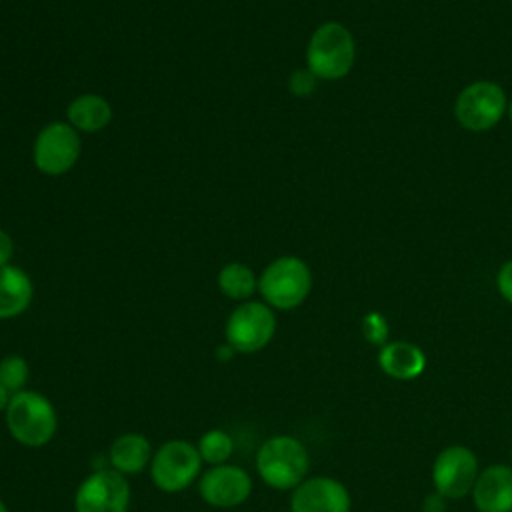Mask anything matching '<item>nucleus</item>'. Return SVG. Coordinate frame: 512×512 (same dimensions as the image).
I'll return each mask as SVG.
<instances>
[{
    "mask_svg": "<svg viewBox=\"0 0 512 512\" xmlns=\"http://www.w3.org/2000/svg\"><path fill=\"white\" fill-rule=\"evenodd\" d=\"M446 498L438 492H432L422 502V512H444L446 510Z\"/></svg>",
    "mask_w": 512,
    "mask_h": 512,
    "instance_id": "nucleus-25",
    "label": "nucleus"
},
{
    "mask_svg": "<svg viewBox=\"0 0 512 512\" xmlns=\"http://www.w3.org/2000/svg\"><path fill=\"white\" fill-rule=\"evenodd\" d=\"M506 112H508V118H510V122H512V100L508 102V108H506Z\"/></svg>",
    "mask_w": 512,
    "mask_h": 512,
    "instance_id": "nucleus-27",
    "label": "nucleus"
},
{
    "mask_svg": "<svg viewBox=\"0 0 512 512\" xmlns=\"http://www.w3.org/2000/svg\"><path fill=\"white\" fill-rule=\"evenodd\" d=\"M28 378H30V366L24 356L8 354L0 360V384L8 390L10 396L26 390Z\"/></svg>",
    "mask_w": 512,
    "mask_h": 512,
    "instance_id": "nucleus-20",
    "label": "nucleus"
},
{
    "mask_svg": "<svg viewBox=\"0 0 512 512\" xmlns=\"http://www.w3.org/2000/svg\"><path fill=\"white\" fill-rule=\"evenodd\" d=\"M10 436L26 448L46 446L58 430L54 404L36 390H22L10 396L4 410Z\"/></svg>",
    "mask_w": 512,
    "mask_h": 512,
    "instance_id": "nucleus-1",
    "label": "nucleus"
},
{
    "mask_svg": "<svg viewBox=\"0 0 512 512\" xmlns=\"http://www.w3.org/2000/svg\"><path fill=\"white\" fill-rule=\"evenodd\" d=\"M470 496L478 512H512V466L490 464L482 468Z\"/></svg>",
    "mask_w": 512,
    "mask_h": 512,
    "instance_id": "nucleus-13",
    "label": "nucleus"
},
{
    "mask_svg": "<svg viewBox=\"0 0 512 512\" xmlns=\"http://www.w3.org/2000/svg\"><path fill=\"white\" fill-rule=\"evenodd\" d=\"M312 270L298 256H278L258 276V294L274 310H294L310 296Z\"/></svg>",
    "mask_w": 512,
    "mask_h": 512,
    "instance_id": "nucleus-4",
    "label": "nucleus"
},
{
    "mask_svg": "<svg viewBox=\"0 0 512 512\" xmlns=\"http://www.w3.org/2000/svg\"><path fill=\"white\" fill-rule=\"evenodd\" d=\"M276 334V314L266 302H240L226 318L224 338L238 354H256L270 344Z\"/></svg>",
    "mask_w": 512,
    "mask_h": 512,
    "instance_id": "nucleus-5",
    "label": "nucleus"
},
{
    "mask_svg": "<svg viewBox=\"0 0 512 512\" xmlns=\"http://www.w3.org/2000/svg\"><path fill=\"white\" fill-rule=\"evenodd\" d=\"M12 256H14V240L4 228H0V266L10 264Z\"/></svg>",
    "mask_w": 512,
    "mask_h": 512,
    "instance_id": "nucleus-24",
    "label": "nucleus"
},
{
    "mask_svg": "<svg viewBox=\"0 0 512 512\" xmlns=\"http://www.w3.org/2000/svg\"><path fill=\"white\" fill-rule=\"evenodd\" d=\"M378 366L390 378L414 380L426 368V354L420 346L406 340L386 342L384 346H380Z\"/></svg>",
    "mask_w": 512,
    "mask_h": 512,
    "instance_id": "nucleus-15",
    "label": "nucleus"
},
{
    "mask_svg": "<svg viewBox=\"0 0 512 512\" xmlns=\"http://www.w3.org/2000/svg\"><path fill=\"white\" fill-rule=\"evenodd\" d=\"M510 458H512V450H510Z\"/></svg>",
    "mask_w": 512,
    "mask_h": 512,
    "instance_id": "nucleus-29",
    "label": "nucleus"
},
{
    "mask_svg": "<svg viewBox=\"0 0 512 512\" xmlns=\"http://www.w3.org/2000/svg\"><path fill=\"white\" fill-rule=\"evenodd\" d=\"M82 154L80 132L66 120H54L40 128L32 144L34 168L44 176L68 174Z\"/></svg>",
    "mask_w": 512,
    "mask_h": 512,
    "instance_id": "nucleus-6",
    "label": "nucleus"
},
{
    "mask_svg": "<svg viewBox=\"0 0 512 512\" xmlns=\"http://www.w3.org/2000/svg\"><path fill=\"white\" fill-rule=\"evenodd\" d=\"M496 288L500 296L512 304V260H506L496 272Z\"/></svg>",
    "mask_w": 512,
    "mask_h": 512,
    "instance_id": "nucleus-23",
    "label": "nucleus"
},
{
    "mask_svg": "<svg viewBox=\"0 0 512 512\" xmlns=\"http://www.w3.org/2000/svg\"><path fill=\"white\" fill-rule=\"evenodd\" d=\"M356 60L352 32L336 20L320 24L306 44V68L318 80H340L350 74Z\"/></svg>",
    "mask_w": 512,
    "mask_h": 512,
    "instance_id": "nucleus-2",
    "label": "nucleus"
},
{
    "mask_svg": "<svg viewBox=\"0 0 512 512\" xmlns=\"http://www.w3.org/2000/svg\"><path fill=\"white\" fill-rule=\"evenodd\" d=\"M8 400H10V394H8V390L0 384V414H4V410H6V406H8Z\"/></svg>",
    "mask_w": 512,
    "mask_h": 512,
    "instance_id": "nucleus-26",
    "label": "nucleus"
},
{
    "mask_svg": "<svg viewBox=\"0 0 512 512\" xmlns=\"http://www.w3.org/2000/svg\"><path fill=\"white\" fill-rule=\"evenodd\" d=\"M196 446H198V452L202 456V462L212 464V466L226 464L228 458L234 452V440L222 428H212V430L204 432Z\"/></svg>",
    "mask_w": 512,
    "mask_h": 512,
    "instance_id": "nucleus-19",
    "label": "nucleus"
},
{
    "mask_svg": "<svg viewBox=\"0 0 512 512\" xmlns=\"http://www.w3.org/2000/svg\"><path fill=\"white\" fill-rule=\"evenodd\" d=\"M200 468L202 456L196 444L188 440H168L152 454L150 478L158 490L176 494L198 480Z\"/></svg>",
    "mask_w": 512,
    "mask_h": 512,
    "instance_id": "nucleus-7",
    "label": "nucleus"
},
{
    "mask_svg": "<svg viewBox=\"0 0 512 512\" xmlns=\"http://www.w3.org/2000/svg\"><path fill=\"white\" fill-rule=\"evenodd\" d=\"M480 474L476 454L462 444H452L444 448L432 464V484L434 492L442 494L446 500H460L468 496Z\"/></svg>",
    "mask_w": 512,
    "mask_h": 512,
    "instance_id": "nucleus-10",
    "label": "nucleus"
},
{
    "mask_svg": "<svg viewBox=\"0 0 512 512\" xmlns=\"http://www.w3.org/2000/svg\"><path fill=\"white\" fill-rule=\"evenodd\" d=\"M108 460L114 470L120 474H138L152 460V446L144 434L124 432L108 448Z\"/></svg>",
    "mask_w": 512,
    "mask_h": 512,
    "instance_id": "nucleus-17",
    "label": "nucleus"
},
{
    "mask_svg": "<svg viewBox=\"0 0 512 512\" xmlns=\"http://www.w3.org/2000/svg\"><path fill=\"white\" fill-rule=\"evenodd\" d=\"M130 484L114 468H100L88 474L76 488V512H128Z\"/></svg>",
    "mask_w": 512,
    "mask_h": 512,
    "instance_id": "nucleus-9",
    "label": "nucleus"
},
{
    "mask_svg": "<svg viewBox=\"0 0 512 512\" xmlns=\"http://www.w3.org/2000/svg\"><path fill=\"white\" fill-rule=\"evenodd\" d=\"M0 512H10V510H8V506H6L2 500H0Z\"/></svg>",
    "mask_w": 512,
    "mask_h": 512,
    "instance_id": "nucleus-28",
    "label": "nucleus"
},
{
    "mask_svg": "<svg viewBox=\"0 0 512 512\" xmlns=\"http://www.w3.org/2000/svg\"><path fill=\"white\" fill-rule=\"evenodd\" d=\"M34 298V284L26 270L14 264L0 266V320H10L28 310Z\"/></svg>",
    "mask_w": 512,
    "mask_h": 512,
    "instance_id": "nucleus-14",
    "label": "nucleus"
},
{
    "mask_svg": "<svg viewBox=\"0 0 512 512\" xmlns=\"http://www.w3.org/2000/svg\"><path fill=\"white\" fill-rule=\"evenodd\" d=\"M510 2H512V0H510Z\"/></svg>",
    "mask_w": 512,
    "mask_h": 512,
    "instance_id": "nucleus-30",
    "label": "nucleus"
},
{
    "mask_svg": "<svg viewBox=\"0 0 512 512\" xmlns=\"http://www.w3.org/2000/svg\"><path fill=\"white\" fill-rule=\"evenodd\" d=\"M114 118L112 104L94 92L72 98L66 106V122L80 134H94L104 130Z\"/></svg>",
    "mask_w": 512,
    "mask_h": 512,
    "instance_id": "nucleus-16",
    "label": "nucleus"
},
{
    "mask_svg": "<svg viewBox=\"0 0 512 512\" xmlns=\"http://www.w3.org/2000/svg\"><path fill=\"white\" fill-rule=\"evenodd\" d=\"M506 108L508 98L498 82L476 80L458 92L454 116L462 128L470 132H484L502 120Z\"/></svg>",
    "mask_w": 512,
    "mask_h": 512,
    "instance_id": "nucleus-8",
    "label": "nucleus"
},
{
    "mask_svg": "<svg viewBox=\"0 0 512 512\" xmlns=\"http://www.w3.org/2000/svg\"><path fill=\"white\" fill-rule=\"evenodd\" d=\"M198 492L214 508H234L250 498L252 478L236 464H218L200 476Z\"/></svg>",
    "mask_w": 512,
    "mask_h": 512,
    "instance_id": "nucleus-11",
    "label": "nucleus"
},
{
    "mask_svg": "<svg viewBox=\"0 0 512 512\" xmlns=\"http://www.w3.org/2000/svg\"><path fill=\"white\" fill-rule=\"evenodd\" d=\"M348 488L332 476L302 480L290 496V512H350Z\"/></svg>",
    "mask_w": 512,
    "mask_h": 512,
    "instance_id": "nucleus-12",
    "label": "nucleus"
},
{
    "mask_svg": "<svg viewBox=\"0 0 512 512\" xmlns=\"http://www.w3.org/2000/svg\"><path fill=\"white\" fill-rule=\"evenodd\" d=\"M218 290L236 302H246L258 292V276L244 262H228L218 270L216 276Z\"/></svg>",
    "mask_w": 512,
    "mask_h": 512,
    "instance_id": "nucleus-18",
    "label": "nucleus"
},
{
    "mask_svg": "<svg viewBox=\"0 0 512 512\" xmlns=\"http://www.w3.org/2000/svg\"><path fill=\"white\" fill-rule=\"evenodd\" d=\"M388 320L380 312H368L362 318V334L370 344L384 346L388 340Z\"/></svg>",
    "mask_w": 512,
    "mask_h": 512,
    "instance_id": "nucleus-21",
    "label": "nucleus"
},
{
    "mask_svg": "<svg viewBox=\"0 0 512 512\" xmlns=\"http://www.w3.org/2000/svg\"><path fill=\"white\" fill-rule=\"evenodd\" d=\"M318 78L308 68H298L288 76V90L298 98H306L316 92Z\"/></svg>",
    "mask_w": 512,
    "mask_h": 512,
    "instance_id": "nucleus-22",
    "label": "nucleus"
},
{
    "mask_svg": "<svg viewBox=\"0 0 512 512\" xmlns=\"http://www.w3.org/2000/svg\"><path fill=\"white\" fill-rule=\"evenodd\" d=\"M310 454L302 440L280 434L272 436L256 452V472L274 490H294L306 480Z\"/></svg>",
    "mask_w": 512,
    "mask_h": 512,
    "instance_id": "nucleus-3",
    "label": "nucleus"
}]
</instances>
